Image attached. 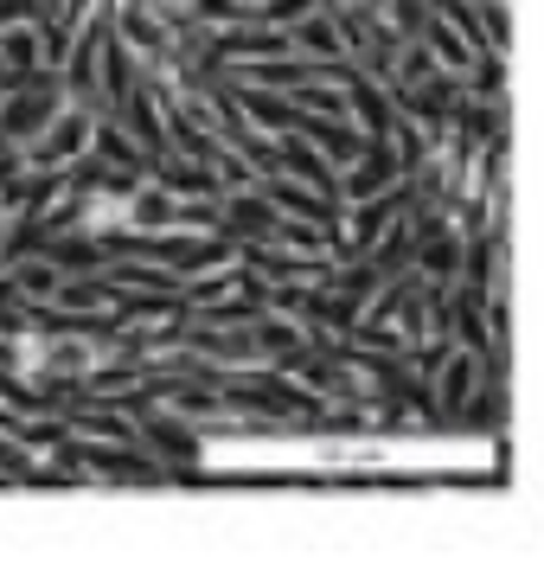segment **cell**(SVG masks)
<instances>
[{
	"instance_id": "obj_1",
	"label": "cell",
	"mask_w": 544,
	"mask_h": 570,
	"mask_svg": "<svg viewBox=\"0 0 544 570\" xmlns=\"http://www.w3.org/2000/svg\"><path fill=\"white\" fill-rule=\"evenodd\" d=\"M390 212H397L390 199H353L346 225L334 232V250H353V257H359V250H372V244H378V232L390 225Z\"/></svg>"
},
{
	"instance_id": "obj_2",
	"label": "cell",
	"mask_w": 544,
	"mask_h": 570,
	"mask_svg": "<svg viewBox=\"0 0 544 570\" xmlns=\"http://www.w3.org/2000/svg\"><path fill=\"white\" fill-rule=\"evenodd\" d=\"M52 116H58V97L46 90V83H39V90H27V97H13V104H7L0 129L13 135V141H27V135H39L46 122H52Z\"/></svg>"
},
{
	"instance_id": "obj_3",
	"label": "cell",
	"mask_w": 544,
	"mask_h": 570,
	"mask_svg": "<svg viewBox=\"0 0 544 570\" xmlns=\"http://www.w3.org/2000/svg\"><path fill=\"white\" fill-rule=\"evenodd\" d=\"M423 46H429V58H436V71H448V78L467 71V46L448 27H423Z\"/></svg>"
},
{
	"instance_id": "obj_4",
	"label": "cell",
	"mask_w": 544,
	"mask_h": 570,
	"mask_svg": "<svg viewBox=\"0 0 544 570\" xmlns=\"http://www.w3.org/2000/svg\"><path fill=\"white\" fill-rule=\"evenodd\" d=\"M13 283L27 295H52L58 288V263H13Z\"/></svg>"
},
{
	"instance_id": "obj_5",
	"label": "cell",
	"mask_w": 544,
	"mask_h": 570,
	"mask_svg": "<svg viewBox=\"0 0 544 570\" xmlns=\"http://www.w3.org/2000/svg\"><path fill=\"white\" fill-rule=\"evenodd\" d=\"M27 20H46V0H0V32L27 27Z\"/></svg>"
},
{
	"instance_id": "obj_6",
	"label": "cell",
	"mask_w": 544,
	"mask_h": 570,
	"mask_svg": "<svg viewBox=\"0 0 544 570\" xmlns=\"http://www.w3.org/2000/svg\"><path fill=\"white\" fill-rule=\"evenodd\" d=\"M0 468H7V474H27V468H32V455H20L13 442H0Z\"/></svg>"
}]
</instances>
